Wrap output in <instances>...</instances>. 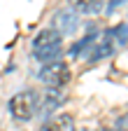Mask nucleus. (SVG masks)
<instances>
[{"mask_svg":"<svg viewBox=\"0 0 128 131\" xmlns=\"http://www.w3.org/2000/svg\"><path fill=\"white\" fill-rule=\"evenodd\" d=\"M40 131H75V117L68 112L54 115L51 119H47Z\"/></svg>","mask_w":128,"mask_h":131,"instance_id":"6","label":"nucleus"},{"mask_svg":"<svg viewBox=\"0 0 128 131\" xmlns=\"http://www.w3.org/2000/svg\"><path fill=\"white\" fill-rule=\"evenodd\" d=\"M105 131H117V129H105Z\"/></svg>","mask_w":128,"mask_h":131,"instance_id":"12","label":"nucleus"},{"mask_svg":"<svg viewBox=\"0 0 128 131\" xmlns=\"http://www.w3.org/2000/svg\"><path fill=\"white\" fill-rule=\"evenodd\" d=\"M54 24H56V30L61 33H75V28H77V16H75V12H58L56 16H54Z\"/></svg>","mask_w":128,"mask_h":131,"instance_id":"7","label":"nucleus"},{"mask_svg":"<svg viewBox=\"0 0 128 131\" xmlns=\"http://www.w3.org/2000/svg\"><path fill=\"white\" fill-rule=\"evenodd\" d=\"M63 103H65V96H63L58 89L49 87V91L42 96V101H40V105H37V112H42V115H54Z\"/></svg>","mask_w":128,"mask_h":131,"instance_id":"5","label":"nucleus"},{"mask_svg":"<svg viewBox=\"0 0 128 131\" xmlns=\"http://www.w3.org/2000/svg\"><path fill=\"white\" fill-rule=\"evenodd\" d=\"M37 77H40V82H44L47 87L58 89V87H63V84H68V82H70V68L61 59H54V61H47L42 68H40Z\"/></svg>","mask_w":128,"mask_h":131,"instance_id":"3","label":"nucleus"},{"mask_svg":"<svg viewBox=\"0 0 128 131\" xmlns=\"http://www.w3.org/2000/svg\"><path fill=\"white\" fill-rule=\"evenodd\" d=\"M70 7L79 14H95V7H93V0H68Z\"/></svg>","mask_w":128,"mask_h":131,"instance_id":"9","label":"nucleus"},{"mask_svg":"<svg viewBox=\"0 0 128 131\" xmlns=\"http://www.w3.org/2000/svg\"><path fill=\"white\" fill-rule=\"evenodd\" d=\"M121 3H123V0H107V12H114Z\"/></svg>","mask_w":128,"mask_h":131,"instance_id":"11","label":"nucleus"},{"mask_svg":"<svg viewBox=\"0 0 128 131\" xmlns=\"http://www.w3.org/2000/svg\"><path fill=\"white\" fill-rule=\"evenodd\" d=\"M117 40H114V35H112V30H105L103 35L95 40L93 45H91V49H89V61L93 63V61H103V59H107V56H112L117 52Z\"/></svg>","mask_w":128,"mask_h":131,"instance_id":"4","label":"nucleus"},{"mask_svg":"<svg viewBox=\"0 0 128 131\" xmlns=\"http://www.w3.org/2000/svg\"><path fill=\"white\" fill-rule=\"evenodd\" d=\"M37 105H40L37 94L26 89V91H19V94L12 96V101H9V112H12L14 119L28 122V119H33L35 115H37Z\"/></svg>","mask_w":128,"mask_h":131,"instance_id":"2","label":"nucleus"},{"mask_svg":"<svg viewBox=\"0 0 128 131\" xmlns=\"http://www.w3.org/2000/svg\"><path fill=\"white\" fill-rule=\"evenodd\" d=\"M117 131H128V112L119 117V122H117Z\"/></svg>","mask_w":128,"mask_h":131,"instance_id":"10","label":"nucleus"},{"mask_svg":"<svg viewBox=\"0 0 128 131\" xmlns=\"http://www.w3.org/2000/svg\"><path fill=\"white\" fill-rule=\"evenodd\" d=\"M61 49H63V35L56 28H44L33 38V56L42 63L61 56Z\"/></svg>","mask_w":128,"mask_h":131,"instance_id":"1","label":"nucleus"},{"mask_svg":"<svg viewBox=\"0 0 128 131\" xmlns=\"http://www.w3.org/2000/svg\"><path fill=\"white\" fill-rule=\"evenodd\" d=\"M95 42V35H93V33H89V35H84L82 40H79V42H75L72 47H70V56H82L84 52H86V49L91 47Z\"/></svg>","mask_w":128,"mask_h":131,"instance_id":"8","label":"nucleus"}]
</instances>
